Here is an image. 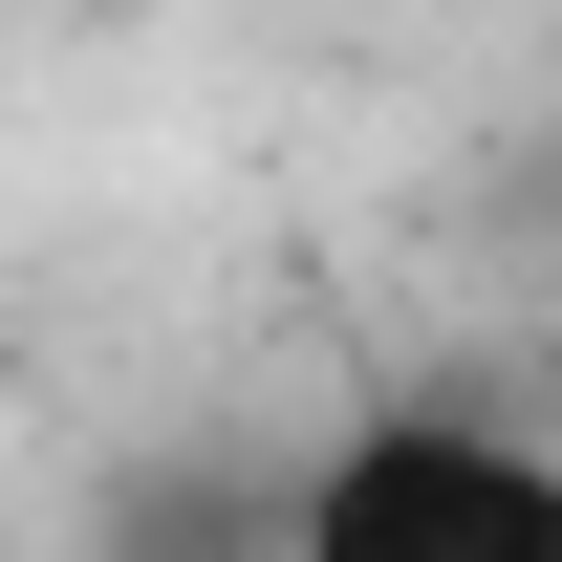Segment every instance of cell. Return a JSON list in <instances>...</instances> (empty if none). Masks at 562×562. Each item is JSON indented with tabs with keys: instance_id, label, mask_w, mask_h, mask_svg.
I'll use <instances>...</instances> for the list:
<instances>
[{
	"instance_id": "1",
	"label": "cell",
	"mask_w": 562,
	"mask_h": 562,
	"mask_svg": "<svg viewBox=\"0 0 562 562\" xmlns=\"http://www.w3.org/2000/svg\"><path fill=\"white\" fill-rule=\"evenodd\" d=\"M281 562H562V454L476 390H390L281 476Z\"/></svg>"
}]
</instances>
